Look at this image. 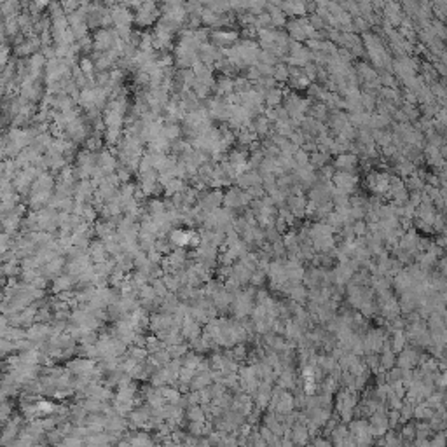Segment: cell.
Returning <instances> with one entry per match:
<instances>
[{
  "mask_svg": "<svg viewBox=\"0 0 447 447\" xmlns=\"http://www.w3.org/2000/svg\"><path fill=\"white\" fill-rule=\"evenodd\" d=\"M361 42H363V47H365V51H367L368 56H370L374 67L391 70V67H393L391 56H390V53L386 51V47L383 46V42H381V39L376 35V33L365 32L363 37H361Z\"/></svg>",
  "mask_w": 447,
  "mask_h": 447,
  "instance_id": "obj_1",
  "label": "cell"
},
{
  "mask_svg": "<svg viewBox=\"0 0 447 447\" xmlns=\"http://www.w3.org/2000/svg\"><path fill=\"white\" fill-rule=\"evenodd\" d=\"M288 26V33L295 42H301V40H306L308 42L309 39H315L318 35V32L315 30V26L311 25L308 18H293L292 21L286 23Z\"/></svg>",
  "mask_w": 447,
  "mask_h": 447,
  "instance_id": "obj_2",
  "label": "cell"
},
{
  "mask_svg": "<svg viewBox=\"0 0 447 447\" xmlns=\"http://www.w3.org/2000/svg\"><path fill=\"white\" fill-rule=\"evenodd\" d=\"M93 46L96 53H107V51L114 49L119 42V37L114 28H100L93 33Z\"/></svg>",
  "mask_w": 447,
  "mask_h": 447,
  "instance_id": "obj_3",
  "label": "cell"
},
{
  "mask_svg": "<svg viewBox=\"0 0 447 447\" xmlns=\"http://www.w3.org/2000/svg\"><path fill=\"white\" fill-rule=\"evenodd\" d=\"M159 14H161V11H159L158 5L152 4V2H143L138 11L135 12V23L138 26H152L154 23L159 21V18H161Z\"/></svg>",
  "mask_w": 447,
  "mask_h": 447,
  "instance_id": "obj_4",
  "label": "cell"
},
{
  "mask_svg": "<svg viewBox=\"0 0 447 447\" xmlns=\"http://www.w3.org/2000/svg\"><path fill=\"white\" fill-rule=\"evenodd\" d=\"M224 204V194H222L220 189H211V190H204V192L199 194V199H197V206L204 211V213H211V211L218 210Z\"/></svg>",
  "mask_w": 447,
  "mask_h": 447,
  "instance_id": "obj_5",
  "label": "cell"
},
{
  "mask_svg": "<svg viewBox=\"0 0 447 447\" xmlns=\"http://www.w3.org/2000/svg\"><path fill=\"white\" fill-rule=\"evenodd\" d=\"M108 11H110L114 28H119V26H129L131 28V25L135 23V14L126 4H112L108 5Z\"/></svg>",
  "mask_w": 447,
  "mask_h": 447,
  "instance_id": "obj_6",
  "label": "cell"
},
{
  "mask_svg": "<svg viewBox=\"0 0 447 447\" xmlns=\"http://www.w3.org/2000/svg\"><path fill=\"white\" fill-rule=\"evenodd\" d=\"M252 197L247 190L240 189V187H231L226 194H224V206L229 210H236V208L248 206L252 203Z\"/></svg>",
  "mask_w": 447,
  "mask_h": 447,
  "instance_id": "obj_7",
  "label": "cell"
},
{
  "mask_svg": "<svg viewBox=\"0 0 447 447\" xmlns=\"http://www.w3.org/2000/svg\"><path fill=\"white\" fill-rule=\"evenodd\" d=\"M416 61L409 56H400L398 60L393 61V70L398 76V79H402L407 86L412 79H416Z\"/></svg>",
  "mask_w": 447,
  "mask_h": 447,
  "instance_id": "obj_8",
  "label": "cell"
},
{
  "mask_svg": "<svg viewBox=\"0 0 447 447\" xmlns=\"http://www.w3.org/2000/svg\"><path fill=\"white\" fill-rule=\"evenodd\" d=\"M238 32L231 28H220V30H213L210 35V40L215 47L218 49H229V47L236 46L238 44Z\"/></svg>",
  "mask_w": 447,
  "mask_h": 447,
  "instance_id": "obj_9",
  "label": "cell"
},
{
  "mask_svg": "<svg viewBox=\"0 0 447 447\" xmlns=\"http://www.w3.org/2000/svg\"><path fill=\"white\" fill-rule=\"evenodd\" d=\"M332 183H334V189H336V190H339V192L348 194V196H350V194H353L355 189H357L358 177L355 175V173L336 172V173H334Z\"/></svg>",
  "mask_w": 447,
  "mask_h": 447,
  "instance_id": "obj_10",
  "label": "cell"
},
{
  "mask_svg": "<svg viewBox=\"0 0 447 447\" xmlns=\"http://www.w3.org/2000/svg\"><path fill=\"white\" fill-rule=\"evenodd\" d=\"M391 177L384 172H372L367 177V187L370 189L372 194H388V187H390Z\"/></svg>",
  "mask_w": 447,
  "mask_h": 447,
  "instance_id": "obj_11",
  "label": "cell"
},
{
  "mask_svg": "<svg viewBox=\"0 0 447 447\" xmlns=\"http://www.w3.org/2000/svg\"><path fill=\"white\" fill-rule=\"evenodd\" d=\"M94 192H96V187L91 180H81L76 183V189H74V199L77 203H91Z\"/></svg>",
  "mask_w": 447,
  "mask_h": 447,
  "instance_id": "obj_12",
  "label": "cell"
},
{
  "mask_svg": "<svg viewBox=\"0 0 447 447\" xmlns=\"http://www.w3.org/2000/svg\"><path fill=\"white\" fill-rule=\"evenodd\" d=\"M357 166H358V156L355 152H344V154H339L334 159V170L336 172L351 173Z\"/></svg>",
  "mask_w": 447,
  "mask_h": 447,
  "instance_id": "obj_13",
  "label": "cell"
},
{
  "mask_svg": "<svg viewBox=\"0 0 447 447\" xmlns=\"http://www.w3.org/2000/svg\"><path fill=\"white\" fill-rule=\"evenodd\" d=\"M286 203H288V210L293 213V217H304L309 199H306V196L302 192H292L288 196V199H286Z\"/></svg>",
  "mask_w": 447,
  "mask_h": 447,
  "instance_id": "obj_14",
  "label": "cell"
},
{
  "mask_svg": "<svg viewBox=\"0 0 447 447\" xmlns=\"http://www.w3.org/2000/svg\"><path fill=\"white\" fill-rule=\"evenodd\" d=\"M213 91H215V96L218 98L231 96L234 93V79H231V77H220V79L215 81Z\"/></svg>",
  "mask_w": 447,
  "mask_h": 447,
  "instance_id": "obj_15",
  "label": "cell"
},
{
  "mask_svg": "<svg viewBox=\"0 0 447 447\" xmlns=\"http://www.w3.org/2000/svg\"><path fill=\"white\" fill-rule=\"evenodd\" d=\"M290 86L295 89H306L311 86V79L304 74V70H290Z\"/></svg>",
  "mask_w": 447,
  "mask_h": 447,
  "instance_id": "obj_16",
  "label": "cell"
},
{
  "mask_svg": "<svg viewBox=\"0 0 447 447\" xmlns=\"http://www.w3.org/2000/svg\"><path fill=\"white\" fill-rule=\"evenodd\" d=\"M278 5L285 14H290L293 18H304L306 11H308V5L301 4V2H288V4H278Z\"/></svg>",
  "mask_w": 447,
  "mask_h": 447,
  "instance_id": "obj_17",
  "label": "cell"
},
{
  "mask_svg": "<svg viewBox=\"0 0 447 447\" xmlns=\"http://www.w3.org/2000/svg\"><path fill=\"white\" fill-rule=\"evenodd\" d=\"M182 126L179 124V122H172V121H166L165 124H163V136H165L166 140H170V142H177V140H180V136H182Z\"/></svg>",
  "mask_w": 447,
  "mask_h": 447,
  "instance_id": "obj_18",
  "label": "cell"
},
{
  "mask_svg": "<svg viewBox=\"0 0 447 447\" xmlns=\"http://www.w3.org/2000/svg\"><path fill=\"white\" fill-rule=\"evenodd\" d=\"M190 236H192V231L173 229L172 233H170V241H172V245H175V247L182 248L190 243Z\"/></svg>",
  "mask_w": 447,
  "mask_h": 447,
  "instance_id": "obj_19",
  "label": "cell"
},
{
  "mask_svg": "<svg viewBox=\"0 0 447 447\" xmlns=\"http://www.w3.org/2000/svg\"><path fill=\"white\" fill-rule=\"evenodd\" d=\"M384 16H386V21L391 23V25H400V23L404 21V14H402L400 5L398 4L384 5Z\"/></svg>",
  "mask_w": 447,
  "mask_h": 447,
  "instance_id": "obj_20",
  "label": "cell"
},
{
  "mask_svg": "<svg viewBox=\"0 0 447 447\" xmlns=\"http://www.w3.org/2000/svg\"><path fill=\"white\" fill-rule=\"evenodd\" d=\"M185 189H187L185 180H182V179H173V180H170V182L166 183L165 187H163V190H165V196H168L170 199H172L173 196H177V194H182Z\"/></svg>",
  "mask_w": 447,
  "mask_h": 447,
  "instance_id": "obj_21",
  "label": "cell"
},
{
  "mask_svg": "<svg viewBox=\"0 0 447 447\" xmlns=\"http://www.w3.org/2000/svg\"><path fill=\"white\" fill-rule=\"evenodd\" d=\"M283 98H285V93H283L279 88H272V89H269L268 93H266L264 101H266V105H268V108H274V107H279Z\"/></svg>",
  "mask_w": 447,
  "mask_h": 447,
  "instance_id": "obj_22",
  "label": "cell"
},
{
  "mask_svg": "<svg viewBox=\"0 0 447 447\" xmlns=\"http://www.w3.org/2000/svg\"><path fill=\"white\" fill-rule=\"evenodd\" d=\"M147 210H149V215H151V217H158V215L166 213V211H168V206H166L165 199H158V197H154V199H149V203H147Z\"/></svg>",
  "mask_w": 447,
  "mask_h": 447,
  "instance_id": "obj_23",
  "label": "cell"
},
{
  "mask_svg": "<svg viewBox=\"0 0 447 447\" xmlns=\"http://www.w3.org/2000/svg\"><path fill=\"white\" fill-rule=\"evenodd\" d=\"M329 110H330V108L327 107L325 103H322V101H318V103H316V105H313V107L309 108V114H311V117H313V119H316V121H320V122H322V121H325V119L330 115V114H329Z\"/></svg>",
  "mask_w": 447,
  "mask_h": 447,
  "instance_id": "obj_24",
  "label": "cell"
},
{
  "mask_svg": "<svg viewBox=\"0 0 447 447\" xmlns=\"http://www.w3.org/2000/svg\"><path fill=\"white\" fill-rule=\"evenodd\" d=\"M272 79L276 83H286L290 81V68L286 63H278L274 67V72H272Z\"/></svg>",
  "mask_w": 447,
  "mask_h": 447,
  "instance_id": "obj_25",
  "label": "cell"
},
{
  "mask_svg": "<svg viewBox=\"0 0 447 447\" xmlns=\"http://www.w3.org/2000/svg\"><path fill=\"white\" fill-rule=\"evenodd\" d=\"M77 65H79V68L84 72V74H86L88 77L94 76V70H96V68H94V61H93V58H89V56H83V58H79Z\"/></svg>",
  "mask_w": 447,
  "mask_h": 447,
  "instance_id": "obj_26",
  "label": "cell"
},
{
  "mask_svg": "<svg viewBox=\"0 0 447 447\" xmlns=\"http://www.w3.org/2000/svg\"><path fill=\"white\" fill-rule=\"evenodd\" d=\"M105 252H107V247L103 243H93L91 245V257L94 261H103Z\"/></svg>",
  "mask_w": 447,
  "mask_h": 447,
  "instance_id": "obj_27",
  "label": "cell"
},
{
  "mask_svg": "<svg viewBox=\"0 0 447 447\" xmlns=\"http://www.w3.org/2000/svg\"><path fill=\"white\" fill-rule=\"evenodd\" d=\"M353 233L357 234V236H363V234L367 233V224H365L363 220L353 222Z\"/></svg>",
  "mask_w": 447,
  "mask_h": 447,
  "instance_id": "obj_28",
  "label": "cell"
},
{
  "mask_svg": "<svg viewBox=\"0 0 447 447\" xmlns=\"http://www.w3.org/2000/svg\"><path fill=\"white\" fill-rule=\"evenodd\" d=\"M285 245L288 248H292V247H295L297 245V234H286V238H285Z\"/></svg>",
  "mask_w": 447,
  "mask_h": 447,
  "instance_id": "obj_29",
  "label": "cell"
}]
</instances>
